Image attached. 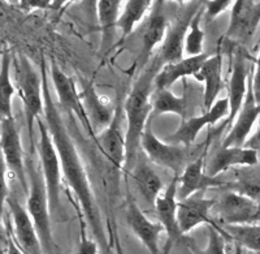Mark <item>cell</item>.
<instances>
[{
    "label": "cell",
    "mask_w": 260,
    "mask_h": 254,
    "mask_svg": "<svg viewBox=\"0 0 260 254\" xmlns=\"http://www.w3.org/2000/svg\"><path fill=\"white\" fill-rule=\"evenodd\" d=\"M41 76L43 80V99H45V123L48 128L53 145L59 154L61 163L62 176L65 178L68 186L74 193L80 204L81 210L86 218V222L91 227L94 236L99 242L106 244V235L103 232L101 210L98 206L96 198L90 183L89 175L86 171L83 160L80 155L77 146L69 134V130L60 115V109L51 95L50 83H48L47 68L45 60H42Z\"/></svg>",
    "instance_id": "cell-1"
},
{
    "label": "cell",
    "mask_w": 260,
    "mask_h": 254,
    "mask_svg": "<svg viewBox=\"0 0 260 254\" xmlns=\"http://www.w3.org/2000/svg\"><path fill=\"white\" fill-rule=\"evenodd\" d=\"M160 63L152 64L137 78L124 104L126 120V163L125 171H130L137 164L138 150L145 128L151 120L152 112V95L155 92V78L160 71Z\"/></svg>",
    "instance_id": "cell-2"
},
{
    "label": "cell",
    "mask_w": 260,
    "mask_h": 254,
    "mask_svg": "<svg viewBox=\"0 0 260 254\" xmlns=\"http://www.w3.org/2000/svg\"><path fill=\"white\" fill-rule=\"evenodd\" d=\"M15 86L24 104L25 121L31 144H34V124L45 114L43 80L26 57L18 55L15 62Z\"/></svg>",
    "instance_id": "cell-3"
},
{
    "label": "cell",
    "mask_w": 260,
    "mask_h": 254,
    "mask_svg": "<svg viewBox=\"0 0 260 254\" xmlns=\"http://www.w3.org/2000/svg\"><path fill=\"white\" fill-rule=\"evenodd\" d=\"M26 170L30 176V189L26 200V210L31 216L38 232L45 254H52L53 239L51 230V207L47 186L42 171L34 167L32 162H26Z\"/></svg>",
    "instance_id": "cell-4"
},
{
    "label": "cell",
    "mask_w": 260,
    "mask_h": 254,
    "mask_svg": "<svg viewBox=\"0 0 260 254\" xmlns=\"http://www.w3.org/2000/svg\"><path fill=\"white\" fill-rule=\"evenodd\" d=\"M39 128L38 155L42 167V175L47 186L51 214H56L60 209V192H61V163L59 154L53 145L48 128L43 120L37 121Z\"/></svg>",
    "instance_id": "cell-5"
},
{
    "label": "cell",
    "mask_w": 260,
    "mask_h": 254,
    "mask_svg": "<svg viewBox=\"0 0 260 254\" xmlns=\"http://www.w3.org/2000/svg\"><path fill=\"white\" fill-rule=\"evenodd\" d=\"M141 149L146 153L150 160L162 168L175 172V176H180L185 170L187 157V149L185 146L162 142L155 136L151 128V120L145 128L141 139Z\"/></svg>",
    "instance_id": "cell-6"
},
{
    "label": "cell",
    "mask_w": 260,
    "mask_h": 254,
    "mask_svg": "<svg viewBox=\"0 0 260 254\" xmlns=\"http://www.w3.org/2000/svg\"><path fill=\"white\" fill-rule=\"evenodd\" d=\"M0 139H2V158L6 162L7 168L15 176L24 189L25 194H29V183L26 179V162L24 150L21 145V137L13 118H2L0 124Z\"/></svg>",
    "instance_id": "cell-7"
},
{
    "label": "cell",
    "mask_w": 260,
    "mask_h": 254,
    "mask_svg": "<svg viewBox=\"0 0 260 254\" xmlns=\"http://www.w3.org/2000/svg\"><path fill=\"white\" fill-rule=\"evenodd\" d=\"M50 78L52 81L53 89L57 94L60 106L77 116V119L82 123L90 136L95 139L96 134H95V130L92 128L89 116L86 114L82 98H81V92L78 90L73 77L62 72L55 63H52L50 67Z\"/></svg>",
    "instance_id": "cell-8"
},
{
    "label": "cell",
    "mask_w": 260,
    "mask_h": 254,
    "mask_svg": "<svg viewBox=\"0 0 260 254\" xmlns=\"http://www.w3.org/2000/svg\"><path fill=\"white\" fill-rule=\"evenodd\" d=\"M213 209L225 225L260 223V204L233 190H228L219 200H216Z\"/></svg>",
    "instance_id": "cell-9"
},
{
    "label": "cell",
    "mask_w": 260,
    "mask_h": 254,
    "mask_svg": "<svg viewBox=\"0 0 260 254\" xmlns=\"http://www.w3.org/2000/svg\"><path fill=\"white\" fill-rule=\"evenodd\" d=\"M124 116V108L118 104L111 124L95 137L96 145L116 170H125L126 163V132L124 133L122 129Z\"/></svg>",
    "instance_id": "cell-10"
},
{
    "label": "cell",
    "mask_w": 260,
    "mask_h": 254,
    "mask_svg": "<svg viewBox=\"0 0 260 254\" xmlns=\"http://www.w3.org/2000/svg\"><path fill=\"white\" fill-rule=\"evenodd\" d=\"M8 211L12 218V234L21 249L26 254H45L42 248L38 232L34 225L31 216L27 213L26 207H24L17 198L9 195L6 201Z\"/></svg>",
    "instance_id": "cell-11"
},
{
    "label": "cell",
    "mask_w": 260,
    "mask_h": 254,
    "mask_svg": "<svg viewBox=\"0 0 260 254\" xmlns=\"http://www.w3.org/2000/svg\"><path fill=\"white\" fill-rule=\"evenodd\" d=\"M229 116V101L228 98H222L216 102L210 109H207L203 115L195 116V118L185 119L181 123L180 128L177 129L176 133L168 137V141L175 145L185 146L189 148L194 144L201 130L207 125H213L219 123L220 120Z\"/></svg>",
    "instance_id": "cell-12"
},
{
    "label": "cell",
    "mask_w": 260,
    "mask_h": 254,
    "mask_svg": "<svg viewBox=\"0 0 260 254\" xmlns=\"http://www.w3.org/2000/svg\"><path fill=\"white\" fill-rule=\"evenodd\" d=\"M203 193H195L186 200L178 201L177 222L181 235L189 234L201 224L216 225L215 220L211 219L216 200L206 198Z\"/></svg>",
    "instance_id": "cell-13"
},
{
    "label": "cell",
    "mask_w": 260,
    "mask_h": 254,
    "mask_svg": "<svg viewBox=\"0 0 260 254\" xmlns=\"http://www.w3.org/2000/svg\"><path fill=\"white\" fill-rule=\"evenodd\" d=\"M204 167H206V153L185 167L178 178V201L186 200L195 193L206 192L211 188H219L228 184L222 175L211 176L207 171H204Z\"/></svg>",
    "instance_id": "cell-14"
},
{
    "label": "cell",
    "mask_w": 260,
    "mask_h": 254,
    "mask_svg": "<svg viewBox=\"0 0 260 254\" xmlns=\"http://www.w3.org/2000/svg\"><path fill=\"white\" fill-rule=\"evenodd\" d=\"M257 119L260 120V109L257 107L256 101H255L251 85V73H250L245 103H243L240 114L237 115L236 120L233 121L231 130L225 136L221 145L222 148H243L247 139L251 137L252 127H254L255 121Z\"/></svg>",
    "instance_id": "cell-15"
},
{
    "label": "cell",
    "mask_w": 260,
    "mask_h": 254,
    "mask_svg": "<svg viewBox=\"0 0 260 254\" xmlns=\"http://www.w3.org/2000/svg\"><path fill=\"white\" fill-rule=\"evenodd\" d=\"M260 22V2L237 0L232 6L226 30L228 39L246 42L254 36Z\"/></svg>",
    "instance_id": "cell-16"
},
{
    "label": "cell",
    "mask_w": 260,
    "mask_h": 254,
    "mask_svg": "<svg viewBox=\"0 0 260 254\" xmlns=\"http://www.w3.org/2000/svg\"><path fill=\"white\" fill-rule=\"evenodd\" d=\"M251 69L246 64L245 57L238 52L234 57L233 67H232L231 80H229V94H228V101H229V116L226 121L222 123L220 129L229 127L233 124L237 115L240 114L243 103H245L246 95L248 89V78H250Z\"/></svg>",
    "instance_id": "cell-17"
},
{
    "label": "cell",
    "mask_w": 260,
    "mask_h": 254,
    "mask_svg": "<svg viewBox=\"0 0 260 254\" xmlns=\"http://www.w3.org/2000/svg\"><path fill=\"white\" fill-rule=\"evenodd\" d=\"M126 223L134 236L142 242L150 254H161L159 239L161 232H166L159 222H152L145 215L134 201L129 200L126 206Z\"/></svg>",
    "instance_id": "cell-18"
},
{
    "label": "cell",
    "mask_w": 260,
    "mask_h": 254,
    "mask_svg": "<svg viewBox=\"0 0 260 254\" xmlns=\"http://www.w3.org/2000/svg\"><path fill=\"white\" fill-rule=\"evenodd\" d=\"M260 163L259 151L247 148H222L212 155L206 171L211 176H220L229 170L252 167Z\"/></svg>",
    "instance_id": "cell-19"
},
{
    "label": "cell",
    "mask_w": 260,
    "mask_h": 254,
    "mask_svg": "<svg viewBox=\"0 0 260 254\" xmlns=\"http://www.w3.org/2000/svg\"><path fill=\"white\" fill-rule=\"evenodd\" d=\"M203 3H199L197 7H192L189 11L186 17H181L176 20L173 25H169L168 33H167L166 41L162 42L160 47L159 62L164 64L180 62L185 59V38H186L187 30L191 18L202 8Z\"/></svg>",
    "instance_id": "cell-20"
},
{
    "label": "cell",
    "mask_w": 260,
    "mask_h": 254,
    "mask_svg": "<svg viewBox=\"0 0 260 254\" xmlns=\"http://www.w3.org/2000/svg\"><path fill=\"white\" fill-rule=\"evenodd\" d=\"M178 178L175 176L173 180L168 184L166 189L156 200L155 211L157 215V222L164 227L168 239L175 242L181 237L180 228L177 222V207H178Z\"/></svg>",
    "instance_id": "cell-21"
},
{
    "label": "cell",
    "mask_w": 260,
    "mask_h": 254,
    "mask_svg": "<svg viewBox=\"0 0 260 254\" xmlns=\"http://www.w3.org/2000/svg\"><path fill=\"white\" fill-rule=\"evenodd\" d=\"M83 106L86 114L89 116L91 125L95 130V134H99L102 130L106 129L113 120L116 108L111 106V102L106 97L96 92L92 83H87L81 92Z\"/></svg>",
    "instance_id": "cell-22"
},
{
    "label": "cell",
    "mask_w": 260,
    "mask_h": 254,
    "mask_svg": "<svg viewBox=\"0 0 260 254\" xmlns=\"http://www.w3.org/2000/svg\"><path fill=\"white\" fill-rule=\"evenodd\" d=\"M161 4V2L155 3V7H152V12L148 16V20L145 24L142 33V47L139 55V60L142 63L147 62L148 58L154 52V48L162 45V42L166 41L169 24L166 13L162 12V8L160 7Z\"/></svg>",
    "instance_id": "cell-23"
},
{
    "label": "cell",
    "mask_w": 260,
    "mask_h": 254,
    "mask_svg": "<svg viewBox=\"0 0 260 254\" xmlns=\"http://www.w3.org/2000/svg\"><path fill=\"white\" fill-rule=\"evenodd\" d=\"M208 58H210L208 53H203L199 57L185 58L180 62L161 65L155 78V89H171V86L181 78L190 76L195 77Z\"/></svg>",
    "instance_id": "cell-24"
},
{
    "label": "cell",
    "mask_w": 260,
    "mask_h": 254,
    "mask_svg": "<svg viewBox=\"0 0 260 254\" xmlns=\"http://www.w3.org/2000/svg\"><path fill=\"white\" fill-rule=\"evenodd\" d=\"M204 85L203 103L206 109H210L217 102L220 92L222 89V55L217 52L208 58L202 65L201 71L195 76Z\"/></svg>",
    "instance_id": "cell-25"
},
{
    "label": "cell",
    "mask_w": 260,
    "mask_h": 254,
    "mask_svg": "<svg viewBox=\"0 0 260 254\" xmlns=\"http://www.w3.org/2000/svg\"><path fill=\"white\" fill-rule=\"evenodd\" d=\"M132 178L143 200L150 206L155 207L156 200L164 190L159 175L154 171L150 164L145 162H138L132 170Z\"/></svg>",
    "instance_id": "cell-26"
},
{
    "label": "cell",
    "mask_w": 260,
    "mask_h": 254,
    "mask_svg": "<svg viewBox=\"0 0 260 254\" xmlns=\"http://www.w3.org/2000/svg\"><path fill=\"white\" fill-rule=\"evenodd\" d=\"M124 2L120 0H99L96 2V15L102 29V48L110 46L111 39L117 29L118 18L121 15Z\"/></svg>",
    "instance_id": "cell-27"
},
{
    "label": "cell",
    "mask_w": 260,
    "mask_h": 254,
    "mask_svg": "<svg viewBox=\"0 0 260 254\" xmlns=\"http://www.w3.org/2000/svg\"><path fill=\"white\" fill-rule=\"evenodd\" d=\"M234 180L226 184L229 190L251 198L252 201L260 204V167H241L233 170Z\"/></svg>",
    "instance_id": "cell-28"
},
{
    "label": "cell",
    "mask_w": 260,
    "mask_h": 254,
    "mask_svg": "<svg viewBox=\"0 0 260 254\" xmlns=\"http://www.w3.org/2000/svg\"><path fill=\"white\" fill-rule=\"evenodd\" d=\"M152 4L154 3L151 0H129V2H125L117 24V29L121 32L122 38H127L134 32L137 25L143 20L148 11L152 9Z\"/></svg>",
    "instance_id": "cell-29"
},
{
    "label": "cell",
    "mask_w": 260,
    "mask_h": 254,
    "mask_svg": "<svg viewBox=\"0 0 260 254\" xmlns=\"http://www.w3.org/2000/svg\"><path fill=\"white\" fill-rule=\"evenodd\" d=\"M187 108L186 95L173 94L171 89H155L152 95V112L155 115H164V114H175L185 120Z\"/></svg>",
    "instance_id": "cell-30"
},
{
    "label": "cell",
    "mask_w": 260,
    "mask_h": 254,
    "mask_svg": "<svg viewBox=\"0 0 260 254\" xmlns=\"http://www.w3.org/2000/svg\"><path fill=\"white\" fill-rule=\"evenodd\" d=\"M11 62H12V58L8 51L4 50L2 53V71H0V114H2V118H13L12 99L17 89L11 80Z\"/></svg>",
    "instance_id": "cell-31"
},
{
    "label": "cell",
    "mask_w": 260,
    "mask_h": 254,
    "mask_svg": "<svg viewBox=\"0 0 260 254\" xmlns=\"http://www.w3.org/2000/svg\"><path fill=\"white\" fill-rule=\"evenodd\" d=\"M224 232L237 245L247 249L255 254H260V223L245 225H225Z\"/></svg>",
    "instance_id": "cell-32"
},
{
    "label": "cell",
    "mask_w": 260,
    "mask_h": 254,
    "mask_svg": "<svg viewBox=\"0 0 260 254\" xmlns=\"http://www.w3.org/2000/svg\"><path fill=\"white\" fill-rule=\"evenodd\" d=\"M203 9L202 7L198 12L191 18L187 30L186 38H185V55L187 58H194L203 55L204 32L202 29V17H203Z\"/></svg>",
    "instance_id": "cell-33"
},
{
    "label": "cell",
    "mask_w": 260,
    "mask_h": 254,
    "mask_svg": "<svg viewBox=\"0 0 260 254\" xmlns=\"http://www.w3.org/2000/svg\"><path fill=\"white\" fill-rule=\"evenodd\" d=\"M225 232L219 225H208V244L207 248L201 254H226L225 246Z\"/></svg>",
    "instance_id": "cell-34"
},
{
    "label": "cell",
    "mask_w": 260,
    "mask_h": 254,
    "mask_svg": "<svg viewBox=\"0 0 260 254\" xmlns=\"http://www.w3.org/2000/svg\"><path fill=\"white\" fill-rule=\"evenodd\" d=\"M64 0H21L17 2L18 8L26 12L37 11V9H60L65 6Z\"/></svg>",
    "instance_id": "cell-35"
},
{
    "label": "cell",
    "mask_w": 260,
    "mask_h": 254,
    "mask_svg": "<svg viewBox=\"0 0 260 254\" xmlns=\"http://www.w3.org/2000/svg\"><path fill=\"white\" fill-rule=\"evenodd\" d=\"M234 2L231 0H208L204 2V16L208 18V21L215 20L217 16L224 13L231 6H233Z\"/></svg>",
    "instance_id": "cell-36"
},
{
    "label": "cell",
    "mask_w": 260,
    "mask_h": 254,
    "mask_svg": "<svg viewBox=\"0 0 260 254\" xmlns=\"http://www.w3.org/2000/svg\"><path fill=\"white\" fill-rule=\"evenodd\" d=\"M99 245L95 240H91L86 235V228L81 227V239L78 244L77 254H98Z\"/></svg>",
    "instance_id": "cell-37"
},
{
    "label": "cell",
    "mask_w": 260,
    "mask_h": 254,
    "mask_svg": "<svg viewBox=\"0 0 260 254\" xmlns=\"http://www.w3.org/2000/svg\"><path fill=\"white\" fill-rule=\"evenodd\" d=\"M2 254H26L15 240L11 227H7V236L3 240V253Z\"/></svg>",
    "instance_id": "cell-38"
},
{
    "label": "cell",
    "mask_w": 260,
    "mask_h": 254,
    "mask_svg": "<svg viewBox=\"0 0 260 254\" xmlns=\"http://www.w3.org/2000/svg\"><path fill=\"white\" fill-rule=\"evenodd\" d=\"M108 225H110V236L112 239L113 248H115L116 254H125L124 249H122V244L120 241V237H118L117 228H116L115 224H110V223H108Z\"/></svg>",
    "instance_id": "cell-39"
},
{
    "label": "cell",
    "mask_w": 260,
    "mask_h": 254,
    "mask_svg": "<svg viewBox=\"0 0 260 254\" xmlns=\"http://www.w3.org/2000/svg\"><path fill=\"white\" fill-rule=\"evenodd\" d=\"M243 148L252 149V150L260 151V125L257 127V129L255 130L254 133L251 134V137L247 139V142H246Z\"/></svg>",
    "instance_id": "cell-40"
},
{
    "label": "cell",
    "mask_w": 260,
    "mask_h": 254,
    "mask_svg": "<svg viewBox=\"0 0 260 254\" xmlns=\"http://www.w3.org/2000/svg\"><path fill=\"white\" fill-rule=\"evenodd\" d=\"M173 244H175V242H172L171 240H167L166 245H164V249H162L161 254H171V250H172V246H173Z\"/></svg>",
    "instance_id": "cell-41"
},
{
    "label": "cell",
    "mask_w": 260,
    "mask_h": 254,
    "mask_svg": "<svg viewBox=\"0 0 260 254\" xmlns=\"http://www.w3.org/2000/svg\"><path fill=\"white\" fill-rule=\"evenodd\" d=\"M233 254H243V249L241 248L240 245H237V244H236V248H234V253Z\"/></svg>",
    "instance_id": "cell-42"
},
{
    "label": "cell",
    "mask_w": 260,
    "mask_h": 254,
    "mask_svg": "<svg viewBox=\"0 0 260 254\" xmlns=\"http://www.w3.org/2000/svg\"><path fill=\"white\" fill-rule=\"evenodd\" d=\"M259 158H260V154H259Z\"/></svg>",
    "instance_id": "cell-43"
}]
</instances>
